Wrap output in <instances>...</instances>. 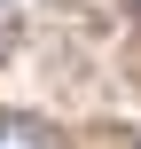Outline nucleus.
<instances>
[{"mask_svg":"<svg viewBox=\"0 0 141 149\" xmlns=\"http://www.w3.org/2000/svg\"><path fill=\"white\" fill-rule=\"evenodd\" d=\"M0 149H63L39 118H16V110H0Z\"/></svg>","mask_w":141,"mask_h":149,"instance_id":"f257e3e1","label":"nucleus"}]
</instances>
